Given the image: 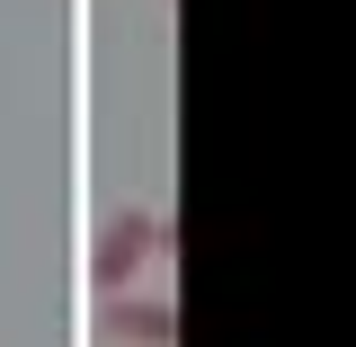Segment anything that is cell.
<instances>
[{
	"label": "cell",
	"instance_id": "1",
	"mask_svg": "<svg viewBox=\"0 0 356 347\" xmlns=\"http://www.w3.org/2000/svg\"><path fill=\"white\" fill-rule=\"evenodd\" d=\"M152 259V214L143 205H116V214L98 223V250H89V285L98 294H116V285H134V267Z\"/></svg>",
	"mask_w": 356,
	"mask_h": 347
},
{
	"label": "cell",
	"instance_id": "2",
	"mask_svg": "<svg viewBox=\"0 0 356 347\" xmlns=\"http://www.w3.org/2000/svg\"><path fill=\"white\" fill-rule=\"evenodd\" d=\"M98 330H107L116 347H178V330H187V321H178V303H143V294H125V285H116V303L98 312Z\"/></svg>",
	"mask_w": 356,
	"mask_h": 347
}]
</instances>
